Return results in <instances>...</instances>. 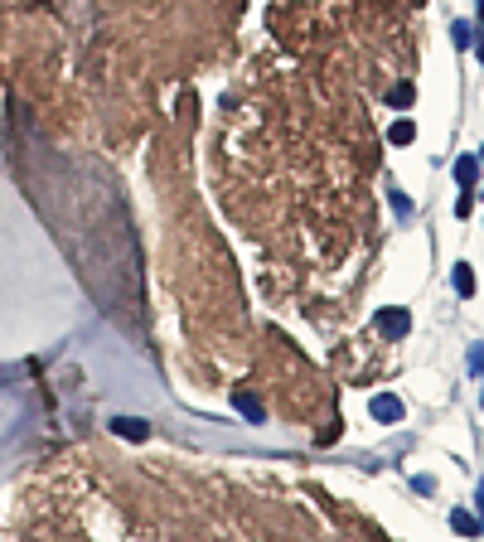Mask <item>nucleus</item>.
<instances>
[{
  "label": "nucleus",
  "instance_id": "obj_1",
  "mask_svg": "<svg viewBox=\"0 0 484 542\" xmlns=\"http://www.w3.org/2000/svg\"><path fill=\"white\" fill-rule=\"evenodd\" d=\"M368 416H373V421H402L407 402L397 392H378V397H368Z\"/></svg>",
  "mask_w": 484,
  "mask_h": 542
},
{
  "label": "nucleus",
  "instance_id": "obj_8",
  "mask_svg": "<svg viewBox=\"0 0 484 542\" xmlns=\"http://www.w3.org/2000/svg\"><path fill=\"white\" fill-rule=\"evenodd\" d=\"M451 523H456V533H465V538H480L484 533V523H475L470 514H451Z\"/></svg>",
  "mask_w": 484,
  "mask_h": 542
},
{
  "label": "nucleus",
  "instance_id": "obj_4",
  "mask_svg": "<svg viewBox=\"0 0 484 542\" xmlns=\"http://www.w3.org/2000/svg\"><path fill=\"white\" fill-rule=\"evenodd\" d=\"M387 140H392V145H412V140H417V121H412V116H397V121L387 126Z\"/></svg>",
  "mask_w": 484,
  "mask_h": 542
},
{
  "label": "nucleus",
  "instance_id": "obj_5",
  "mask_svg": "<svg viewBox=\"0 0 484 542\" xmlns=\"http://www.w3.org/2000/svg\"><path fill=\"white\" fill-rule=\"evenodd\" d=\"M456 179L470 189V184L480 179V155H460V160H456Z\"/></svg>",
  "mask_w": 484,
  "mask_h": 542
},
{
  "label": "nucleus",
  "instance_id": "obj_6",
  "mask_svg": "<svg viewBox=\"0 0 484 542\" xmlns=\"http://www.w3.org/2000/svg\"><path fill=\"white\" fill-rule=\"evenodd\" d=\"M451 281H456V296H475V271L465 267V262L456 267V276H451Z\"/></svg>",
  "mask_w": 484,
  "mask_h": 542
},
{
  "label": "nucleus",
  "instance_id": "obj_16",
  "mask_svg": "<svg viewBox=\"0 0 484 542\" xmlns=\"http://www.w3.org/2000/svg\"><path fill=\"white\" fill-rule=\"evenodd\" d=\"M480 165H484V150H480Z\"/></svg>",
  "mask_w": 484,
  "mask_h": 542
},
{
  "label": "nucleus",
  "instance_id": "obj_2",
  "mask_svg": "<svg viewBox=\"0 0 484 542\" xmlns=\"http://www.w3.org/2000/svg\"><path fill=\"white\" fill-rule=\"evenodd\" d=\"M407 329H412V315H407L402 305H387V310H378V334H383V339H402Z\"/></svg>",
  "mask_w": 484,
  "mask_h": 542
},
{
  "label": "nucleus",
  "instance_id": "obj_13",
  "mask_svg": "<svg viewBox=\"0 0 484 542\" xmlns=\"http://www.w3.org/2000/svg\"><path fill=\"white\" fill-rule=\"evenodd\" d=\"M475 509H480V514H484V485L475 489Z\"/></svg>",
  "mask_w": 484,
  "mask_h": 542
},
{
  "label": "nucleus",
  "instance_id": "obj_11",
  "mask_svg": "<svg viewBox=\"0 0 484 542\" xmlns=\"http://www.w3.org/2000/svg\"><path fill=\"white\" fill-rule=\"evenodd\" d=\"M392 209H397L402 218H412V199H407V194H392Z\"/></svg>",
  "mask_w": 484,
  "mask_h": 542
},
{
  "label": "nucleus",
  "instance_id": "obj_12",
  "mask_svg": "<svg viewBox=\"0 0 484 542\" xmlns=\"http://www.w3.org/2000/svg\"><path fill=\"white\" fill-rule=\"evenodd\" d=\"M470 368H475V373H484V344H475V349H470Z\"/></svg>",
  "mask_w": 484,
  "mask_h": 542
},
{
  "label": "nucleus",
  "instance_id": "obj_10",
  "mask_svg": "<svg viewBox=\"0 0 484 542\" xmlns=\"http://www.w3.org/2000/svg\"><path fill=\"white\" fill-rule=\"evenodd\" d=\"M451 34H456V49H470V44H475V39H470V25H465V20H460V25L451 29Z\"/></svg>",
  "mask_w": 484,
  "mask_h": 542
},
{
  "label": "nucleus",
  "instance_id": "obj_9",
  "mask_svg": "<svg viewBox=\"0 0 484 542\" xmlns=\"http://www.w3.org/2000/svg\"><path fill=\"white\" fill-rule=\"evenodd\" d=\"M238 411H242V416H252V421H262V402L247 397V392H238Z\"/></svg>",
  "mask_w": 484,
  "mask_h": 542
},
{
  "label": "nucleus",
  "instance_id": "obj_14",
  "mask_svg": "<svg viewBox=\"0 0 484 542\" xmlns=\"http://www.w3.org/2000/svg\"><path fill=\"white\" fill-rule=\"evenodd\" d=\"M475 54H480V63H484V39H480V49H475Z\"/></svg>",
  "mask_w": 484,
  "mask_h": 542
},
{
  "label": "nucleus",
  "instance_id": "obj_7",
  "mask_svg": "<svg viewBox=\"0 0 484 542\" xmlns=\"http://www.w3.org/2000/svg\"><path fill=\"white\" fill-rule=\"evenodd\" d=\"M387 102H392L397 111H402V107H412V102H417V92H412V82H397V87L387 92Z\"/></svg>",
  "mask_w": 484,
  "mask_h": 542
},
{
  "label": "nucleus",
  "instance_id": "obj_3",
  "mask_svg": "<svg viewBox=\"0 0 484 542\" xmlns=\"http://www.w3.org/2000/svg\"><path fill=\"white\" fill-rule=\"evenodd\" d=\"M111 431L126 436V441H145V436H150V426H145L141 416H116V421H111Z\"/></svg>",
  "mask_w": 484,
  "mask_h": 542
},
{
  "label": "nucleus",
  "instance_id": "obj_15",
  "mask_svg": "<svg viewBox=\"0 0 484 542\" xmlns=\"http://www.w3.org/2000/svg\"><path fill=\"white\" fill-rule=\"evenodd\" d=\"M480 25H484V0H480Z\"/></svg>",
  "mask_w": 484,
  "mask_h": 542
}]
</instances>
